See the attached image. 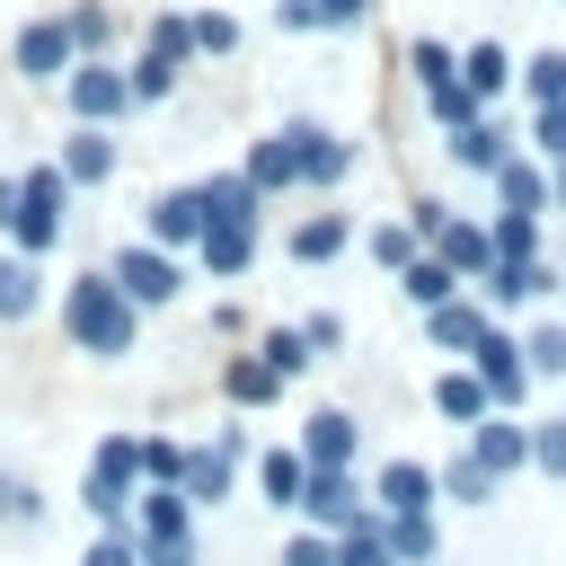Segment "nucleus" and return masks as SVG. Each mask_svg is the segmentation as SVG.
<instances>
[{
	"mask_svg": "<svg viewBox=\"0 0 566 566\" xmlns=\"http://www.w3.org/2000/svg\"><path fill=\"white\" fill-rule=\"evenodd\" d=\"M62 327H71V345H80V354H133V336H142V310L115 292V274H71Z\"/></svg>",
	"mask_w": 566,
	"mask_h": 566,
	"instance_id": "obj_1",
	"label": "nucleus"
},
{
	"mask_svg": "<svg viewBox=\"0 0 566 566\" xmlns=\"http://www.w3.org/2000/svg\"><path fill=\"white\" fill-rule=\"evenodd\" d=\"M133 495H142V433H106L97 451H88V478H80V504L115 531V522H133Z\"/></svg>",
	"mask_w": 566,
	"mask_h": 566,
	"instance_id": "obj_2",
	"label": "nucleus"
},
{
	"mask_svg": "<svg viewBox=\"0 0 566 566\" xmlns=\"http://www.w3.org/2000/svg\"><path fill=\"white\" fill-rule=\"evenodd\" d=\"M62 203H71V177H62V168H27V177H18V221H9V239H18L27 265L62 239Z\"/></svg>",
	"mask_w": 566,
	"mask_h": 566,
	"instance_id": "obj_3",
	"label": "nucleus"
},
{
	"mask_svg": "<svg viewBox=\"0 0 566 566\" xmlns=\"http://www.w3.org/2000/svg\"><path fill=\"white\" fill-rule=\"evenodd\" d=\"M469 371H478V389H486V407H495V416H513V407L531 398V363H522V336H504V327H486V336L469 345Z\"/></svg>",
	"mask_w": 566,
	"mask_h": 566,
	"instance_id": "obj_4",
	"label": "nucleus"
},
{
	"mask_svg": "<svg viewBox=\"0 0 566 566\" xmlns=\"http://www.w3.org/2000/svg\"><path fill=\"white\" fill-rule=\"evenodd\" d=\"M301 513H310V531L345 539V531H363V522H371V495L354 486V469H310V495H301Z\"/></svg>",
	"mask_w": 566,
	"mask_h": 566,
	"instance_id": "obj_5",
	"label": "nucleus"
},
{
	"mask_svg": "<svg viewBox=\"0 0 566 566\" xmlns=\"http://www.w3.org/2000/svg\"><path fill=\"white\" fill-rule=\"evenodd\" d=\"M283 142H292L301 186H345V177H354V142H345V133H327V124H283Z\"/></svg>",
	"mask_w": 566,
	"mask_h": 566,
	"instance_id": "obj_6",
	"label": "nucleus"
},
{
	"mask_svg": "<svg viewBox=\"0 0 566 566\" xmlns=\"http://www.w3.org/2000/svg\"><path fill=\"white\" fill-rule=\"evenodd\" d=\"M106 274H115V292H124L133 310H159V301H177V265H168V248H142V239H133V248H124Z\"/></svg>",
	"mask_w": 566,
	"mask_h": 566,
	"instance_id": "obj_7",
	"label": "nucleus"
},
{
	"mask_svg": "<svg viewBox=\"0 0 566 566\" xmlns=\"http://www.w3.org/2000/svg\"><path fill=\"white\" fill-rule=\"evenodd\" d=\"M124 106H133V88H124V71H115V62H71V115H80V124H97V133H106Z\"/></svg>",
	"mask_w": 566,
	"mask_h": 566,
	"instance_id": "obj_8",
	"label": "nucleus"
},
{
	"mask_svg": "<svg viewBox=\"0 0 566 566\" xmlns=\"http://www.w3.org/2000/svg\"><path fill=\"white\" fill-rule=\"evenodd\" d=\"M469 460L504 486L513 469H531V424H522V416H486V424H469Z\"/></svg>",
	"mask_w": 566,
	"mask_h": 566,
	"instance_id": "obj_9",
	"label": "nucleus"
},
{
	"mask_svg": "<svg viewBox=\"0 0 566 566\" xmlns=\"http://www.w3.org/2000/svg\"><path fill=\"white\" fill-rule=\"evenodd\" d=\"M186 531H195V504L177 486H142L133 495V539L142 548H186Z\"/></svg>",
	"mask_w": 566,
	"mask_h": 566,
	"instance_id": "obj_10",
	"label": "nucleus"
},
{
	"mask_svg": "<svg viewBox=\"0 0 566 566\" xmlns=\"http://www.w3.org/2000/svg\"><path fill=\"white\" fill-rule=\"evenodd\" d=\"M310 469H354V451H363V424L345 416V407H318L310 424H301V442H292Z\"/></svg>",
	"mask_w": 566,
	"mask_h": 566,
	"instance_id": "obj_11",
	"label": "nucleus"
},
{
	"mask_svg": "<svg viewBox=\"0 0 566 566\" xmlns=\"http://www.w3.org/2000/svg\"><path fill=\"white\" fill-rule=\"evenodd\" d=\"M230 460H239V433H221V442H195L186 451V469H177V495L203 513V504H221L230 495Z\"/></svg>",
	"mask_w": 566,
	"mask_h": 566,
	"instance_id": "obj_12",
	"label": "nucleus"
},
{
	"mask_svg": "<svg viewBox=\"0 0 566 566\" xmlns=\"http://www.w3.org/2000/svg\"><path fill=\"white\" fill-rule=\"evenodd\" d=\"M71 62H80V53H71V18H35V27L18 35V71H27V80H71Z\"/></svg>",
	"mask_w": 566,
	"mask_h": 566,
	"instance_id": "obj_13",
	"label": "nucleus"
},
{
	"mask_svg": "<svg viewBox=\"0 0 566 566\" xmlns=\"http://www.w3.org/2000/svg\"><path fill=\"white\" fill-rule=\"evenodd\" d=\"M203 186H168L159 203H150V248H195L203 239Z\"/></svg>",
	"mask_w": 566,
	"mask_h": 566,
	"instance_id": "obj_14",
	"label": "nucleus"
},
{
	"mask_svg": "<svg viewBox=\"0 0 566 566\" xmlns=\"http://www.w3.org/2000/svg\"><path fill=\"white\" fill-rule=\"evenodd\" d=\"M424 256H442V265H451L460 283H478V274L495 265V248H486V221H460V212H451V221L433 230V248H424Z\"/></svg>",
	"mask_w": 566,
	"mask_h": 566,
	"instance_id": "obj_15",
	"label": "nucleus"
},
{
	"mask_svg": "<svg viewBox=\"0 0 566 566\" xmlns=\"http://www.w3.org/2000/svg\"><path fill=\"white\" fill-rule=\"evenodd\" d=\"M433 495H442V486H433L424 460H389V469L371 478V504H380V513H433Z\"/></svg>",
	"mask_w": 566,
	"mask_h": 566,
	"instance_id": "obj_16",
	"label": "nucleus"
},
{
	"mask_svg": "<svg viewBox=\"0 0 566 566\" xmlns=\"http://www.w3.org/2000/svg\"><path fill=\"white\" fill-rule=\"evenodd\" d=\"M256 486H265L274 513H301V495H310V460H301L292 442H274V451H256Z\"/></svg>",
	"mask_w": 566,
	"mask_h": 566,
	"instance_id": "obj_17",
	"label": "nucleus"
},
{
	"mask_svg": "<svg viewBox=\"0 0 566 566\" xmlns=\"http://www.w3.org/2000/svg\"><path fill=\"white\" fill-rule=\"evenodd\" d=\"M380 539H389V566H433L442 557V522L433 513H380Z\"/></svg>",
	"mask_w": 566,
	"mask_h": 566,
	"instance_id": "obj_18",
	"label": "nucleus"
},
{
	"mask_svg": "<svg viewBox=\"0 0 566 566\" xmlns=\"http://www.w3.org/2000/svg\"><path fill=\"white\" fill-rule=\"evenodd\" d=\"M203 212H212V221L256 230V221H265V195L248 186V168H221V177H203Z\"/></svg>",
	"mask_w": 566,
	"mask_h": 566,
	"instance_id": "obj_19",
	"label": "nucleus"
},
{
	"mask_svg": "<svg viewBox=\"0 0 566 566\" xmlns=\"http://www.w3.org/2000/svg\"><path fill=\"white\" fill-rule=\"evenodd\" d=\"M195 256H203V274H248L256 265V230H239V221H203V239H195Z\"/></svg>",
	"mask_w": 566,
	"mask_h": 566,
	"instance_id": "obj_20",
	"label": "nucleus"
},
{
	"mask_svg": "<svg viewBox=\"0 0 566 566\" xmlns=\"http://www.w3.org/2000/svg\"><path fill=\"white\" fill-rule=\"evenodd\" d=\"M478 283H486L495 310H513V301H548V292H557V265H548V256H531V265H486Z\"/></svg>",
	"mask_w": 566,
	"mask_h": 566,
	"instance_id": "obj_21",
	"label": "nucleus"
},
{
	"mask_svg": "<svg viewBox=\"0 0 566 566\" xmlns=\"http://www.w3.org/2000/svg\"><path fill=\"white\" fill-rule=\"evenodd\" d=\"M451 159H460V168H478V177H495V168L513 159V133H504L495 115H478V124H460V133H451Z\"/></svg>",
	"mask_w": 566,
	"mask_h": 566,
	"instance_id": "obj_22",
	"label": "nucleus"
},
{
	"mask_svg": "<svg viewBox=\"0 0 566 566\" xmlns=\"http://www.w3.org/2000/svg\"><path fill=\"white\" fill-rule=\"evenodd\" d=\"M486 327H495V318H486L478 301H442V310H424V345H442V354H469Z\"/></svg>",
	"mask_w": 566,
	"mask_h": 566,
	"instance_id": "obj_23",
	"label": "nucleus"
},
{
	"mask_svg": "<svg viewBox=\"0 0 566 566\" xmlns=\"http://www.w3.org/2000/svg\"><path fill=\"white\" fill-rule=\"evenodd\" d=\"M53 168H62L71 186H97V177H115V142H106L97 124H80V133L62 142V159H53Z\"/></svg>",
	"mask_w": 566,
	"mask_h": 566,
	"instance_id": "obj_24",
	"label": "nucleus"
},
{
	"mask_svg": "<svg viewBox=\"0 0 566 566\" xmlns=\"http://www.w3.org/2000/svg\"><path fill=\"white\" fill-rule=\"evenodd\" d=\"M504 80H513V53H504V44H469V53H460V88H469L478 106H495Z\"/></svg>",
	"mask_w": 566,
	"mask_h": 566,
	"instance_id": "obj_25",
	"label": "nucleus"
},
{
	"mask_svg": "<svg viewBox=\"0 0 566 566\" xmlns=\"http://www.w3.org/2000/svg\"><path fill=\"white\" fill-rule=\"evenodd\" d=\"M495 195H504V212H531V221L548 212V177H539V168H531L522 150H513V159L495 168Z\"/></svg>",
	"mask_w": 566,
	"mask_h": 566,
	"instance_id": "obj_26",
	"label": "nucleus"
},
{
	"mask_svg": "<svg viewBox=\"0 0 566 566\" xmlns=\"http://www.w3.org/2000/svg\"><path fill=\"white\" fill-rule=\"evenodd\" d=\"M248 186H256V195H283V186H301V168H292V142H283V133H265V142L248 150Z\"/></svg>",
	"mask_w": 566,
	"mask_h": 566,
	"instance_id": "obj_27",
	"label": "nucleus"
},
{
	"mask_svg": "<svg viewBox=\"0 0 566 566\" xmlns=\"http://www.w3.org/2000/svg\"><path fill=\"white\" fill-rule=\"evenodd\" d=\"M345 239H354V221H345V212H310V221L292 230V256H301V265H327Z\"/></svg>",
	"mask_w": 566,
	"mask_h": 566,
	"instance_id": "obj_28",
	"label": "nucleus"
},
{
	"mask_svg": "<svg viewBox=\"0 0 566 566\" xmlns=\"http://www.w3.org/2000/svg\"><path fill=\"white\" fill-rule=\"evenodd\" d=\"M486 248H495V265H531L539 256V221L531 212H495L486 221Z\"/></svg>",
	"mask_w": 566,
	"mask_h": 566,
	"instance_id": "obj_29",
	"label": "nucleus"
},
{
	"mask_svg": "<svg viewBox=\"0 0 566 566\" xmlns=\"http://www.w3.org/2000/svg\"><path fill=\"white\" fill-rule=\"evenodd\" d=\"M398 292H407L416 310H442V301H460V274H451L442 256H416V265L398 274Z\"/></svg>",
	"mask_w": 566,
	"mask_h": 566,
	"instance_id": "obj_30",
	"label": "nucleus"
},
{
	"mask_svg": "<svg viewBox=\"0 0 566 566\" xmlns=\"http://www.w3.org/2000/svg\"><path fill=\"white\" fill-rule=\"evenodd\" d=\"M221 389H230V407H265V398H283V380H274L265 354H239V363L221 371Z\"/></svg>",
	"mask_w": 566,
	"mask_h": 566,
	"instance_id": "obj_31",
	"label": "nucleus"
},
{
	"mask_svg": "<svg viewBox=\"0 0 566 566\" xmlns=\"http://www.w3.org/2000/svg\"><path fill=\"white\" fill-rule=\"evenodd\" d=\"M433 407H442L451 424H486V416H495L486 389H478V371H442V380H433Z\"/></svg>",
	"mask_w": 566,
	"mask_h": 566,
	"instance_id": "obj_32",
	"label": "nucleus"
},
{
	"mask_svg": "<svg viewBox=\"0 0 566 566\" xmlns=\"http://www.w3.org/2000/svg\"><path fill=\"white\" fill-rule=\"evenodd\" d=\"M522 363H531V380H566V318H539L522 336Z\"/></svg>",
	"mask_w": 566,
	"mask_h": 566,
	"instance_id": "obj_33",
	"label": "nucleus"
},
{
	"mask_svg": "<svg viewBox=\"0 0 566 566\" xmlns=\"http://www.w3.org/2000/svg\"><path fill=\"white\" fill-rule=\"evenodd\" d=\"M35 301H44V274L27 256H0V318H27Z\"/></svg>",
	"mask_w": 566,
	"mask_h": 566,
	"instance_id": "obj_34",
	"label": "nucleus"
},
{
	"mask_svg": "<svg viewBox=\"0 0 566 566\" xmlns=\"http://www.w3.org/2000/svg\"><path fill=\"white\" fill-rule=\"evenodd\" d=\"M433 486H442V495H451V504H495V478H486V469H478V460H469V451H460V460H451V469H433Z\"/></svg>",
	"mask_w": 566,
	"mask_h": 566,
	"instance_id": "obj_35",
	"label": "nucleus"
},
{
	"mask_svg": "<svg viewBox=\"0 0 566 566\" xmlns=\"http://www.w3.org/2000/svg\"><path fill=\"white\" fill-rule=\"evenodd\" d=\"M124 88H133V106H159V97L177 88V62H159V53H142V62L124 71Z\"/></svg>",
	"mask_w": 566,
	"mask_h": 566,
	"instance_id": "obj_36",
	"label": "nucleus"
},
{
	"mask_svg": "<svg viewBox=\"0 0 566 566\" xmlns=\"http://www.w3.org/2000/svg\"><path fill=\"white\" fill-rule=\"evenodd\" d=\"M336 566H389V539H380V504H371V522H363V531H345V539H336Z\"/></svg>",
	"mask_w": 566,
	"mask_h": 566,
	"instance_id": "obj_37",
	"label": "nucleus"
},
{
	"mask_svg": "<svg viewBox=\"0 0 566 566\" xmlns=\"http://www.w3.org/2000/svg\"><path fill=\"white\" fill-rule=\"evenodd\" d=\"M424 106H433V124H451V133H460V124H478V115H486V106H478V97H469V88H460V80H442V88H424Z\"/></svg>",
	"mask_w": 566,
	"mask_h": 566,
	"instance_id": "obj_38",
	"label": "nucleus"
},
{
	"mask_svg": "<svg viewBox=\"0 0 566 566\" xmlns=\"http://www.w3.org/2000/svg\"><path fill=\"white\" fill-rule=\"evenodd\" d=\"M256 354L274 363V380H301V371H310V345H301V327H274V336H265Z\"/></svg>",
	"mask_w": 566,
	"mask_h": 566,
	"instance_id": "obj_39",
	"label": "nucleus"
},
{
	"mask_svg": "<svg viewBox=\"0 0 566 566\" xmlns=\"http://www.w3.org/2000/svg\"><path fill=\"white\" fill-rule=\"evenodd\" d=\"M177 469H186V442H168V433H142V478H150V486H177Z\"/></svg>",
	"mask_w": 566,
	"mask_h": 566,
	"instance_id": "obj_40",
	"label": "nucleus"
},
{
	"mask_svg": "<svg viewBox=\"0 0 566 566\" xmlns=\"http://www.w3.org/2000/svg\"><path fill=\"white\" fill-rule=\"evenodd\" d=\"M531 469H539V478H566V416L531 424Z\"/></svg>",
	"mask_w": 566,
	"mask_h": 566,
	"instance_id": "obj_41",
	"label": "nucleus"
},
{
	"mask_svg": "<svg viewBox=\"0 0 566 566\" xmlns=\"http://www.w3.org/2000/svg\"><path fill=\"white\" fill-rule=\"evenodd\" d=\"M106 35H115V18L80 0V9H71V53H80V62H97V44H106Z\"/></svg>",
	"mask_w": 566,
	"mask_h": 566,
	"instance_id": "obj_42",
	"label": "nucleus"
},
{
	"mask_svg": "<svg viewBox=\"0 0 566 566\" xmlns=\"http://www.w3.org/2000/svg\"><path fill=\"white\" fill-rule=\"evenodd\" d=\"M442 80H460V53L433 44V35H416V88H442Z\"/></svg>",
	"mask_w": 566,
	"mask_h": 566,
	"instance_id": "obj_43",
	"label": "nucleus"
},
{
	"mask_svg": "<svg viewBox=\"0 0 566 566\" xmlns=\"http://www.w3.org/2000/svg\"><path fill=\"white\" fill-rule=\"evenodd\" d=\"M371 256H380L389 274H407V265H416V230H407V221H380V230H371Z\"/></svg>",
	"mask_w": 566,
	"mask_h": 566,
	"instance_id": "obj_44",
	"label": "nucleus"
},
{
	"mask_svg": "<svg viewBox=\"0 0 566 566\" xmlns=\"http://www.w3.org/2000/svg\"><path fill=\"white\" fill-rule=\"evenodd\" d=\"M522 80H531V97H539V106H566V53H539V62H522Z\"/></svg>",
	"mask_w": 566,
	"mask_h": 566,
	"instance_id": "obj_45",
	"label": "nucleus"
},
{
	"mask_svg": "<svg viewBox=\"0 0 566 566\" xmlns=\"http://www.w3.org/2000/svg\"><path fill=\"white\" fill-rule=\"evenodd\" d=\"M150 53L159 62H186L195 53V18H150Z\"/></svg>",
	"mask_w": 566,
	"mask_h": 566,
	"instance_id": "obj_46",
	"label": "nucleus"
},
{
	"mask_svg": "<svg viewBox=\"0 0 566 566\" xmlns=\"http://www.w3.org/2000/svg\"><path fill=\"white\" fill-rule=\"evenodd\" d=\"M531 150H539L548 168H566V106H539V124H531Z\"/></svg>",
	"mask_w": 566,
	"mask_h": 566,
	"instance_id": "obj_47",
	"label": "nucleus"
},
{
	"mask_svg": "<svg viewBox=\"0 0 566 566\" xmlns=\"http://www.w3.org/2000/svg\"><path fill=\"white\" fill-rule=\"evenodd\" d=\"M80 566H142V539H133V522H115V531H106V539H97Z\"/></svg>",
	"mask_w": 566,
	"mask_h": 566,
	"instance_id": "obj_48",
	"label": "nucleus"
},
{
	"mask_svg": "<svg viewBox=\"0 0 566 566\" xmlns=\"http://www.w3.org/2000/svg\"><path fill=\"white\" fill-rule=\"evenodd\" d=\"M239 44V18H221V9H195V53H230Z\"/></svg>",
	"mask_w": 566,
	"mask_h": 566,
	"instance_id": "obj_49",
	"label": "nucleus"
},
{
	"mask_svg": "<svg viewBox=\"0 0 566 566\" xmlns=\"http://www.w3.org/2000/svg\"><path fill=\"white\" fill-rule=\"evenodd\" d=\"M283 566H336V539L327 531H292L283 539Z\"/></svg>",
	"mask_w": 566,
	"mask_h": 566,
	"instance_id": "obj_50",
	"label": "nucleus"
},
{
	"mask_svg": "<svg viewBox=\"0 0 566 566\" xmlns=\"http://www.w3.org/2000/svg\"><path fill=\"white\" fill-rule=\"evenodd\" d=\"M301 345H310V363H318V354H336V345H345V318L310 310V318H301Z\"/></svg>",
	"mask_w": 566,
	"mask_h": 566,
	"instance_id": "obj_51",
	"label": "nucleus"
},
{
	"mask_svg": "<svg viewBox=\"0 0 566 566\" xmlns=\"http://www.w3.org/2000/svg\"><path fill=\"white\" fill-rule=\"evenodd\" d=\"M274 27H283V35H310L318 9H310V0H274Z\"/></svg>",
	"mask_w": 566,
	"mask_h": 566,
	"instance_id": "obj_52",
	"label": "nucleus"
},
{
	"mask_svg": "<svg viewBox=\"0 0 566 566\" xmlns=\"http://www.w3.org/2000/svg\"><path fill=\"white\" fill-rule=\"evenodd\" d=\"M310 9H318V27H354L371 0H310Z\"/></svg>",
	"mask_w": 566,
	"mask_h": 566,
	"instance_id": "obj_53",
	"label": "nucleus"
},
{
	"mask_svg": "<svg viewBox=\"0 0 566 566\" xmlns=\"http://www.w3.org/2000/svg\"><path fill=\"white\" fill-rule=\"evenodd\" d=\"M142 566H195V548H142Z\"/></svg>",
	"mask_w": 566,
	"mask_h": 566,
	"instance_id": "obj_54",
	"label": "nucleus"
},
{
	"mask_svg": "<svg viewBox=\"0 0 566 566\" xmlns=\"http://www.w3.org/2000/svg\"><path fill=\"white\" fill-rule=\"evenodd\" d=\"M18 221V177H0V230Z\"/></svg>",
	"mask_w": 566,
	"mask_h": 566,
	"instance_id": "obj_55",
	"label": "nucleus"
}]
</instances>
